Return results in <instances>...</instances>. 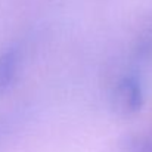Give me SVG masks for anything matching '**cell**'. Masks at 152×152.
<instances>
[{"label": "cell", "instance_id": "cell-4", "mask_svg": "<svg viewBox=\"0 0 152 152\" xmlns=\"http://www.w3.org/2000/svg\"><path fill=\"white\" fill-rule=\"evenodd\" d=\"M3 134H4V124L0 121V139L3 137Z\"/></svg>", "mask_w": 152, "mask_h": 152}, {"label": "cell", "instance_id": "cell-2", "mask_svg": "<svg viewBox=\"0 0 152 152\" xmlns=\"http://www.w3.org/2000/svg\"><path fill=\"white\" fill-rule=\"evenodd\" d=\"M21 55L18 48L10 46L0 52V95L6 93L15 83Z\"/></svg>", "mask_w": 152, "mask_h": 152}, {"label": "cell", "instance_id": "cell-1", "mask_svg": "<svg viewBox=\"0 0 152 152\" xmlns=\"http://www.w3.org/2000/svg\"><path fill=\"white\" fill-rule=\"evenodd\" d=\"M143 102V90L139 80L126 75L117 81L111 93V108L118 115H132L137 112Z\"/></svg>", "mask_w": 152, "mask_h": 152}, {"label": "cell", "instance_id": "cell-3", "mask_svg": "<svg viewBox=\"0 0 152 152\" xmlns=\"http://www.w3.org/2000/svg\"><path fill=\"white\" fill-rule=\"evenodd\" d=\"M126 152H152V133L132 139L127 143Z\"/></svg>", "mask_w": 152, "mask_h": 152}]
</instances>
